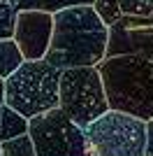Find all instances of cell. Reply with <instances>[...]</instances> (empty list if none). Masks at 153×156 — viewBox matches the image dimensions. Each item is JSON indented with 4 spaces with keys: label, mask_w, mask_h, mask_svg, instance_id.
I'll use <instances>...</instances> for the list:
<instances>
[{
    "label": "cell",
    "mask_w": 153,
    "mask_h": 156,
    "mask_svg": "<svg viewBox=\"0 0 153 156\" xmlns=\"http://www.w3.org/2000/svg\"><path fill=\"white\" fill-rule=\"evenodd\" d=\"M109 49V26L93 5H76L53 14V37L46 54L53 68H97Z\"/></svg>",
    "instance_id": "cell-1"
},
{
    "label": "cell",
    "mask_w": 153,
    "mask_h": 156,
    "mask_svg": "<svg viewBox=\"0 0 153 156\" xmlns=\"http://www.w3.org/2000/svg\"><path fill=\"white\" fill-rule=\"evenodd\" d=\"M111 110L153 121V61L139 56H116L97 65Z\"/></svg>",
    "instance_id": "cell-2"
},
{
    "label": "cell",
    "mask_w": 153,
    "mask_h": 156,
    "mask_svg": "<svg viewBox=\"0 0 153 156\" xmlns=\"http://www.w3.org/2000/svg\"><path fill=\"white\" fill-rule=\"evenodd\" d=\"M5 105L28 121L60 107V70L46 58L23 61L5 79Z\"/></svg>",
    "instance_id": "cell-3"
},
{
    "label": "cell",
    "mask_w": 153,
    "mask_h": 156,
    "mask_svg": "<svg viewBox=\"0 0 153 156\" xmlns=\"http://www.w3.org/2000/svg\"><path fill=\"white\" fill-rule=\"evenodd\" d=\"M88 156H146L148 124L118 110H109L88 126Z\"/></svg>",
    "instance_id": "cell-4"
},
{
    "label": "cell",
    "mask_w": 153,
    "mask_h": 156,
    "mask_svg": "<svg viewBox=\"0 0 153 156\" xmlns=\"http://www.w3.org/2000/svg\"><path fill=\"white\" fill-rule=\"evenodd\" d=\"M60 110L81 128H88L111 110L97 68H74L60 72Z\"/></svg>",
    "instance_id": "cell-5"
},
{
    "label": "cell",
    "mask_w": 153,
    "mask_h": 156,
    "mask_svg": "<svg viewBox=\"0 0 153 156\" xmlns=\"http://www.w3.org/2000/svg\"><path fill=\"white\" fill-rule=\"evenodd\" d=\"M37 156H88L86 130L76 126L60 107L28 121Z\"/></svg>",
    "instance_id": "cell-6"
},
{
    "label": "cell",
    "mask_w": 153,
    "mask_h": 156,
    "mask_svg": "<svg viewBox=\"0 0 153 156\" xmlns=\"http://www.w3.org/2000/svg\"><path fill=\"white\" fill-rule=\"evenodd\" d=\"M116 56H139L153 61V16H123L109 28L107 58Z\"/></svg>",
    "instance_id": "cell-7"
},
{
    "label": "cell",
    "mask_w": 153,
    "mask_h": 156,
    "mask_svg": "<svg viewBox=\"0 0 153 156\" xmlns=\"http://www.w3.org/2000/svg\"><path fill=\"white\" fill-rule=\"evenodd\" d=\"M53 37V14L42 9H25L16 16L14 42L23 61H44Z\"/></svg>",
    "instance_id": "cell-8"
},
{
    "label": "cell",
    "mask_w": 153,
    "mask_h": 156,
    "mask_svg": "<svg viewBox=\"0 0 153 156\" xmlns=\"http://www.w3.org/2000/svg\"><path fill=\"white\" fill-rule=\"evenodd\" d=\"M25 133H28V119H23L19 112H14L7 105H0V144L21 137Z\"/></svg>",
    "instance_id": "cell-9"
},
{
    "label": "cell",
    "mask_w": 153,
    "mask_h": 156,
    "mask_svg": "<svg viewBox=\"0 0 153 156\" xmlns=\"http://www.w3.org/2000/svg\"><path fill=\"white\" fill-rule=\"evenodd\" d=\"M19 12L25 9H42V12L56 14L60 9H67V7H76V5H95V0H14L12 2Z\"/></svg>",
    "instance_id": "cell-10"
},
{
    "label": "cell",
    "mask_w": 153,
    "mask_h": 156,
    "mask_svg": "<svg viewBox=\"0 0 153 156\" xmlns=\"http://www.w3.org/2000/svg\"><path fill=\"white\" fill-rule=\"evenodd\" d=\"M23 56L14 40H0V79H7L9 75L21 68Z\"/></svg>",
    "instance_id": "cell-11"
},
{
    "label": "cell",
    "mask_w": 153,
    "mask_h": 156,
    "mask_svg": "<svg viewBox=\"0 0 153 156\" xmlns=\"http://www.w3.org/2000/svg\"><path fill=\"white\" fill-rule=\"evenodd\" d=\"M0 151H2V156H37L32 137L28 133L21 137H14V140H9L5 144H0Z\"/></svg>",
    "instance_id": "cell-12"
},
{
    "label": "cell",
    "mask_w": 153,
    "mask_h": 156,
    "mask_svg": "<svg viewBox=\"0 0 153 156\" xmlns=\"http://www.w3.org/2000/svg\"><path fill=\"white\" fill-rule=\"evenodd\" d=\"M16 16L19 9L9 2H0V40H12L14 28H16Z\"/></svg>",
    "instance_id": "cell-13"
},
{
    "label": "cell",
    "mask_w": 153,
    "mask_h": 156,
    "mask_svg": "<svg viewBox=\"0 0 153 156\" xmlns=\"http://www.w3.org/2000/svg\"><path fill=\"white\" fill-rule=\"evenodd\" d=\"M95 12L100 14V19L107 23L109 28L116 26L118 21L123 19V12H121V7H118V0H95Z\"/></svg>",
    "instance_id": "cell-14"
},
{
    "label": "cell",
    "mask_w": 153,
    "mask_h": 156,
    "mask_svg": "<svg viewBox=\"0 0 153 156\" xmlns=\"http://www.w3.org/2000/svg\"><path fill=\"white\" fill-rule=\"evenodd\" d=\"M118 7L123 16H153V0H118Z\"/></svg>",
    "instance_id": "cell-15"
},
{
    "label": "cell",
    "mask_w": 153,
    "mask_h": 156,
    "mask_svg": "<svg viewBox=\"0 0 153 156\" xmlns=\"http://www.w3.org/2000/svg\"><path fill=\"white\" fill-rule=\"evenodd\" d=\"M146 156H153V121L148 124V151Z\"/></svg>",
    "instance_id": "cell-16"
},
{
    "label": "cell",
    "mask_w": 153,
    "mask_h": 156,
    "mask_svg": "<svg viewBox=\"0 0 153 156\" xmlns=\"http://www.w3.org/2000/svg\"><path fill=\"white\" fill-rule=\"evenodd\" d=\"M0 105H5V79H0Z\"/></svg>",
    "instance_id": "cell-17"
},
{
    "label": "cell",
    "mask_w": 153,
    "mask_h": 156,
    "mask_svg": "<svg viewBox=\"0 0 153 156\" xmlns=\"http://www.w3.org/2000/svg\"><path fill=\"white\" fill-rule=\"evenodd\" d=\"M0 2H9V5H12V2H14V0H0Z\"/></svg>",
    "instance_id": "cell-18"
},
{
    "label": "cell",
    "mask_w": 153,
    "mask_h": 156,
    "mask_svg": "<svg viewBox=\"0 0 153 156\" xmlns=\"http://www.w3.org/2000/svg\"><path fill=\"white\" fill-rule=\"evenodd\" d=\"M0 156H2V151H0Z\"/></svg>",
    "instance_id": "cell-19"
}]
</instances>
